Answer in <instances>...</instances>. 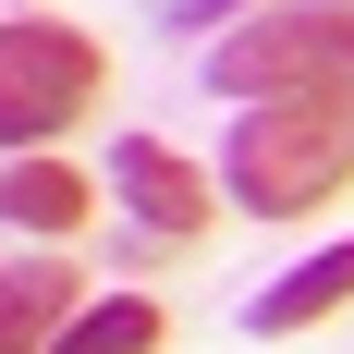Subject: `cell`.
<instances>
[{"label": "cell", "mask_w": 354, "mask_h": 354, "mask_svg": "<svg viewBox=\"0 0 354 354\" xmlns=\"http://www.w3.org/2000/svg\"><path fill=\"white\" fill-rule=\"evenodd\" d=\"M220 183L232 208L257 220H318L354 183V86H318V98H257L220 147Z\"/></svg>", "instance_id": "1"}, {"label": "cell", "mask_w": 354, "mask_h": 354, "mask_svg": "<svg viewBox=\"0 0 354 354\" xmlns=\"http://www.w3.org/2000/svg\"><path fill=\"white\" fill-rule=\"evenodd\" d=\"M220 98H318V86H354V0H269L245 25H220L208 49Z\"/></svg>", "instance_id": "2"}, {"label": "cell", "mask_w": 354, "mask_h": 354, "mask_svg": "<svg viewBox=\"0 0 354 354\" xmlns=\"http://www.w3.org/2000/svg\"><path fill=\"white\" fill-rule=\"evenodd\" d=\"M98 86H110V49L86 25H62V12H12L0 25V147L12 159H37L49 135H73L98 110Z\"/></svg>", "instance_id": "3"}, {"label": "cell", "mask_w": 354, "mask_h": 354, "mask_svg": "<svg viewBox=\"0 0 354 354\" xmlns=\"http://www.w3.org/2000/svg\"><path fill=\"white\" fill-rule=\"evenodd\" d=\"M110 196H122V220H135V245H159V257L208 245V220H220V183L196 171V159H171L159 135L110 147Z\"/></svg>", "instance_id": "4"}, {"label": "cell", "mask_w": 354, "mask_h": 354, "mask_svg": "<svg viewBox=\"0 0 354 354\" xmlns=\"http://www.w3.org/2000/svg\"><path fill=\"white\" fill-rule=\"evenodd\" d=\"M342 306H354V245H318V257H293L281 281L245 306V330H257V342H293V330L342 318Z\"/></svg>", "instance_id": "5"}, {"label": "cell", "mask_w": 354, "mask_h": 354, "mask_svg": "<svg viewBox=\"0 0 354 354\" xmlns=\"http://www.w3.org/2000/svg\"><path fill=\"white\" fill-rule=\"evenodd\" d=\"M86 208H98V196H86V171H62L49 147L0 171V232H86Z\"/></svg>", "instance_id": "6"}, {"label": "cell", "mask_w": 354, "mask_h": 354, "mask_svg": "<svg viewBox=\"0 0 354 354\" xmlns=\"http://www.w3.org/2000/svg\"><path fill=\"white\" fill-rule=\"evenodd\" d=\"M86 293H73L62 257H25V269H0V354H49V330L73 318Z\"/></svg>", "instance_id": "7"}, {"label": "cell", "mask_w": 354, "mask_h": 354, "mask_svg": "<svg viewBox=\"0 0 354 354\" xmlns=\"http://www.w3.org/2000/svg\"><path fill=\"white\" fill-rule=\"evenodd\" d=\"M171 342V318L147 306V293H98V306H73L62 330H49V354H159Z\"/></svg>", "instance_id": "8"}, {"label": "cell", "mask_w": 354, "mask_h": 354, "mask_svg": "<svg viewBox=\"0 0 354 354\" xmlns=\"http://www.w3.org/2000/svg\"><path fill=\"white\" fill-rule=\"evenodd\" d=\"M232 12H245V0H159V25H171V37H208V25H232Z\"/></svg>", "instance_id": "9"}, {"label": "cell", "mask_w": 354, "mask_h": 354, "mask_svg": "<svg viewBox=\"0 0 354 354\" xmlns=\"http://www.w3.org/2000/svg\"><path fill=\"white\" fill-rule=\"evenodd\" d=\"M12 12H37V0H12Z\"/></svg>", "instance_id": "10"}]
</instances>
